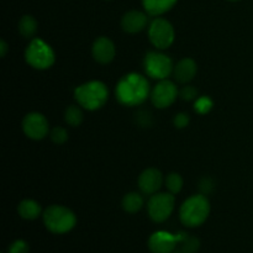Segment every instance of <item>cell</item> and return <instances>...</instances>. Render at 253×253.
<instances>
[{
	"label": "cell",
	"instance_id": "1",
	"mask_svg": "<svg viewBox=\"0 0 253 253\" xmlns=\"http://www.w3.org/2000/svg\"><path fill=\"white\" fill-rule=\"evenodd\" d=\"M150 83L138 73H128L116 85V99L126 106H137L150 96Z\"/></svg>",
	"mask_w": 253,
	"mask_h": 253
},
{
	"label": "cell",
	"instance_id": "2",
	"mask_svg": "<svg viewBox=\"0 0 253 253\" xmlns=\"http://www.w3.org/2000/svg\"><path fill=\"white\" fill-rule=\"evenodd\" d=\"M74 98L82 108L89 111L103 108L109 99L108 86L99 81L86 82L77 86L74 90Z\"/></svg>",
	"mask_w": 253,
	"mask_h": 253
},
{
	"label": "cell",
	"instance_id": "3",
	"mask_svg": "<svg viewBox=\"0 0 253 253\" xmlns=\"http://www.w3.org/2000/svg\"><path fill=\"white\" fill-rule=\"evenodd\" d=\"M210 214L209 199L204 194L188 198L179 210L180 221L187 227H198L204 224Z\"/></svg>",
	"mask_w": 253,
	"mask_h": 253
},
{
	"label": "cell",
	"instance_id": "4",
	"mask_svg": "<svg viewBox=\"0 0 253 253\" xmlns=\"http://www.w3.org/2000/svg\"><path fill=\"white\" fill-rule=\"evenodd\" d=\"M44 226L52 234L62 235L71 231L77 224V217L72 210L62 205H51L43 212Z\"/></svg>",
	"mask_w": 253,
	"mask_h": 253
},
{
	"label": "cell",
	"instance_id": "5",
	"mask_svg": "<svg viewBox=\"0 0 253 253\" xmlns=\"http://www.w3.org/2000/svg\"><path fill=\"white\" fill-rule=\"evenodd\" d=\"M25 59L32 68L44 71L53 66L56 56L47 42L41 39H32L25 51Z\"/></svg>",
	"mask_w": 253,
	"mask_h": 253
},
{
	"label": "cell",
	"instance_id": "6",
	"mask_svg": "<svg viewBox=\"0 0 253 253\" xmlns=\"http://www.w3.org/2000/svg\"><path fill=\"white\" fill-rule=\"evenodd\" d=\"M174 194L172 193H156L148 200V215L155 222L166 221L174 210Z\"/></svg>",
	"mask_w": 253,
	"mask_h": 253
},
{
	"label": "cell",
	"instance_id": "7",
	"mask_svg": "<svg viewBox=\"0 0 253 253\" xmlns=\"http://www.w3.org/2000/svg\"><path fill=\"white\" fill-rule=\"evenodd\" d=\"M148 37L156 48L167 49L174 42V29L168 20L157 17L150 24Z\"/></svg>",
	"mask_w": 253,
	"mask_h": 253
},
{
	"label": "cell",
	"instance_id": "8",
	"mask_svg": "<svg viewBox=\"0 0 253 253\" xmlns=\"http://www.w3.org/2000/svg\"><path fill=\"white\" fill-rule=\"evenodd\" d=\"M143 64H145V71L147 76L153 79H160V81L167 79V77H169V74L174 69L173 62L169 57L155 51H151L146 54Z\"/></svg>",
	"mask_w": 253,
	"mask_h": 253
},
{
	"label": "cell",
	"instance_id": "9",
	"mask_svg": "<svg viewBox=\"0 0 253 253\" xmlns=\"http://www.w3.org/2000/svg\"><path fill=\"white\" fill-rule=\"evenodd\" d=\"M22 130L31 140H43L49 132L48 121L42 114L30 113L22 120Z\"/></svg>",
	"mask_w": 253,
	"mask_h": 253
},
{
	"label": "cell",
	"instance_id": "10",
	"mask_svg": "<svg viewBox=\"0 0 253 253\" xmlns=\"http://www.w3.org/2000/svg\"><path fill=\"white\" fill-rule=\"evenodd\" d=\"M178 96V88L173 82L163 79L153 88L151 101L158 109H166L172 105Z\"/></svg>",
	"mask_w": 253,
	"mask_h": 253
},
{
	"label": "cell",
	"instance_id": "11",
	"mask_svg": "<svg viewBox=\"0 0 253 253\" xmlns=\"http://www.w3.org/2000/svg\"><path fill=\"white\" fill-rule=\"evenodd\" d=\"M179 244L178 235L165 231L155 232L148 240V247L152 253H172Z\"/></svg>",
	"mask_w": 253,
	"mask_h": 253
},
{
	"label": "cell",
	"instance_id": "12",
	"mask_svg": "<svg viewBox=\"0 0 253 253\" xmlns=\"http://www.w3.org/2000/svg\"><path fill=\"white\" fill-rule=\"evenodd\" d=\"M162 183L163 175L157 168H147L138 177V187L143 194H156L162 187Z\"/></svg>",
	"mask_w": 253,
	"mask_h": 253
},
{
	"label": "cell",
	"instance_id": "13",
	"mask_svg": "<svg viewBox=\"0 0 253 253\" xmlns=\"http://www.w3.org/2000/svg\"><path fill=\"white\" fill-rule=\"evenodd\" d=\"M91 53H93L94 59L100 64H108L115 58V44L110 39L105 36L98 37L94 41L93 47H91Z\"/></svg>",
	"mask_w": 253,
	"mask_h": 253
},
{
	"label": "cell",
	"instance_id": "14",
	"mask_svg": "<svg viewBox=\"0 0 253 253\" xmlns=\"http://www.w3.org/2000/svg\"><path fill=\"white\" fill-rule=\"evenodd\" d=\"M148 24V17L145 12L132 10L126 12L121 19V27L127 34H137L141 32Z\"/></svg>",
	"mask_w": 253,
	"mask_h": 253
},
{
	"label": "cell",
	"instance_id": "15",
	"mask_svg": "<svg viewBox=\"0 0 253 253\" xmlns=\"http://www.w3.org/2000/svg\"><path fill=\"white\" fill-rule=\"evenodd\" d=\"M197 71L198 66L194 59L184 58L178 62L177 66H174L173 73H174L175 81L182 84H187L194 79Z\"/></svg>",
	"mask_w": 253,
	"mask_h": 253
},
{
	"label": "cell",
	"instance_id": "16",
	"mask_svg": "<svg viewBox=\"0 0 253 253\" xmlns=\"http://www.w3.org/2000/svg\"><path fill=\"white\" fill-rule=\"evenodd\" d=\"M178 0H142L146 12L151 16H160L172 9Z\"/></svg>",
	"mask_w": 253,
	"mask_h": 253
},
{
	"label": "cell",
	"instance_id": "17",
	"mask_svg": "<svg viewBox=\"0 0 253 253\" xmlns=\"http://www.w3.org/2000/svg\"><path fill=\"white\" fill-rule=\"evenodd\" d=\"M17 212L25 220H35L41 215V205L32 199H25L17 207Z\"/></svg>",
	"mask_w": 253,
	"mask_h": 253
},
{
	"label": "cell",
	"instance_id": "18",
	"mask_svg": "<svg viewBox=\"0 0 253 253\" xmlns=\"http://www.w3.org/2000/svg\"><path fill=\"white\" fill-rule=\"evenodd\" d=\"M143 205V198L138 193H127L123 199V208L126 212L135 214L141 210Z\"/></svg>",
	"mask_w": 253,
	"mask_h": 253
},
{
	"label": "cell",
	"instance_id": "19",
	"mask_svg": "<svg viewBox=\"0 0 253 253\" xmlns=\"http://www.w3.org/2000/svg\"><path fill=\"white\" fill-rule=\"evenodd\" d=\"M19 32L25 39H32L37 32V21L31 15H25L19 21Z\"/></svg>",
	"mask_w": 253,
	"mask_h": 253
},
{
	"label": "cell",
	"instance_id": "20",
	"mask_svg": "<svg viewBox=\"0 0 253 253\" xmlns=\"http://www.w3.org/2000/svg\"><path fill=\"white\" fill-rule=\"evenodd\" d=\"M64 120L69 126L77 127L83 123V111L77 105L68 106L66 109V113H64Z\"/></svg>",
	"mask_w": 253,
	"mask_h": 253
},
{
	"label": "cell",
	"instance_id": "21",
	"mask_svg": "<svg viewBox=\"0 0 253 253\" xmlns=\"http://www.w3.org/2000/svg\"><path fill=\"white\" fill-rule=\"evenodd\" d=\"M166 187L172 194H178L183 188V178L178 173H169L166 178Z\"/></svg>",
	"mask_w": 253,
	"mask_h": 253
},
{
	"label": "cell",
	"instance_id": "22",
	"mask_svg": "<svg viewBox=\"0 0 253 253\" xmlns=\"http://www.w3.org/2000/svg\"><path fill=\"white\" fill-rule=\"evenodd\" d=\"M179 244L180 253H195L200 247L199 239L194 236H189V235H187Z\"/></svg>",
	"mask_w": 253,
	"mask_h": 253
},
{
	"label": "cell",
	"instance_id": "23",
	"mask_svg": "<svg viewBox=\"0 0 253 253\" xmlns=\"http://www.w3.org/2000/svg\"><path fill=\"white\" fill-rule=\"evenodd\" d=\"M212 106H214V101L209 96H200L195 100L194 110L195 113L200 114V115H205V114L211 111Z\"/></svg>",
	"mask_w": 253,
	"mask_h": 253
},
{
	"label": "cell",
	"instance_id": "24",
	"mask_svg": "<svg viewBox=\"0 0 253 253\" xmlns=\"http://www.w3.org/2000/svg\"><path fill=\"white\" fill-rule=\"evenodd\" d=\"M51 140L53 141L54 143H57V145H63V143L67 142V140H68V132H67L66 128L57 126V127L52 128Z\"/></svg>",
	"mask_w": 253,
	"mask_h": 253
},
{
	"label": "cell",
	"instance_id": "25",
	"mask_svg": "<svg viewBox=\"0 0 253 253\" xmlns=\"http://www.w3.org/2000/svg\"><path fill=\"white\" fill-rule=\"evenodd\" d=\"M9 253H29V245L24 240H16L12 242L7 250Z\"/></svg>",
	"mask_w": 253,
	"mask_h": 253
},
{
	"label": "cell",
	"instance_id": "26",
	"mask_svg": "<svg viewBox=\"0 0 253 253\" xmlns=\"http://www.w3.org/2000/svg\"><path fill=\"white\" fill-rule=\"evenodd\" d=\"M179 96L185 101L194 100V99H197L198 96V89L192 85L184 86V88H182V90L179 91Z\"/></svg>",
	"mask_w": 253,
	"mask_h": 253
},
{
	"label": "cell",
	"instance_id": "27",
	"mask_svg": "<svg viewBox=\"0 0 253 253\" xmlns=\"http://www.w3.org/2000/svg\"><path fill=\"white\" fill-rule=\"evenodd\" d=\"M189 121H190V119H189V115H188V114L179 113L174 116V120H173V123H174V126L177 128H184L189 125Z\"/></svg>",
	"mask_w": 253,
	"mask_h": 253
},
{
	"label": "cell",
	"instance_id": "28",
	"mask_svg": "<svg viewBox=\"0 0 253 253\" xmlns=\"http://www.w3.org/2000/svg\"><path fill=\"white\" fill-rule=\"evenodd\" d=\"M215 183L212 182L211 178H204V179L200 180V190H202L203 194H210V193L214 190Z\"/></svg>",
	"mask_w": 253,
	"mask_h": 253
},
{
	"label": "cell",
	"instance_id": "29",
	"mask_svg": "<svg viewBox=\"0 0 253 253\" xmlns=\"http://www.w3.org/2000/svg\"><path fill=\"white\" fill-rule=\"evenodd\" d=\"M7 51H9V46H7V43L4 40H1V41H0V56L5 57L6 56Z\"/></svg>",
	"mask_w": 253,
	"mask_h": 253
},
{
	"label": "cell",
	"instance_id": "30",
	"mask_svg": "<svg viewBox=\"0 0 253 253\" xmlns=\"http://www.w3.org/2000/svg\"><path fill=\"white\" fill-rule=\"evenodd\" d=\"M230 1H239V0H230Z\"/></svg>",
	"mask_w": 253,
	"mask_h": 253
}]
</instances>
